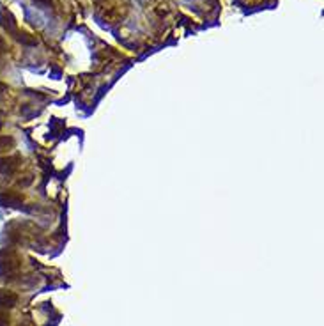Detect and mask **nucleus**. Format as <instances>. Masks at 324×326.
Segmentation results:
<instances>
[{"label": "nucleus", "instance_id": "6", "mask_svg": "<svg viewBox=\"0 0 324 326\" xmlns=\"http://www.w3.org/2000/svg\"><path fill=\"white\" fill-rule=\"evenodd\" d=\"M13 147H15V139H13V137H2V135H0V151L13 149Z\"/></svg>", "mask_w": 324, "mask_h": 326}, {"label": "nucleus", "instance_id": "9", "mask_svg": "<svg viewBox=\"0 0 324 326\" xmlns=\"http://www.w3.org/2000/svg\"><path fill=\"white\" fill-rule=\"evenodd\" d=\"M4 52H6V41L0 38V53H4Z\"/></svg>", "mask_w": 324, "mask_h": 326}, {"label": "nucleus", "instance_id": "1", "mask_svg": "<svg viewBox=\"0 0 324 326\" xmlns=\"http://www.w3.org/2000/svg\"><path fill=\"white\" fill-rule=\"evenodd\" d=\"M20 271V257L15 250L4 248L0 252V277L11 278Z\"/></svg>", "mask_w": 324, "mask_h": 326}, {"label": "nucleus", "instance_id": "8", "mask_svg": "<svg viewBox=\"0 0 324 326\" xmlns=\"http://www.w3.org/2000/svg\"><path fill=\"white\" fill-rule=\"evenodd\" d=\"M38 6H41V8H48L50 4H52V0H34Z\"/></svg>", "mask_w": 324, "mask_h": 326}, {"label": "nucleus", "instance_id": "11", "mask_svg": "<svg viewBox=\"0 0 324 326\" xmlns=\"http://www.w3.org/2000/svg\"><path fill=\"white\" fill-rule=\"evenodd\" d=\"M2 117H4V116H2V112H0V128H2V124H4V123H2Z\"/></svg>", "mask_w": 324, "mask_h": 326}, {"label": "nucleus", "instance_id": "5", "mask_svg": "<svg viewBox=\"0 0 324 326\" xmlns=\"http://www.w3.org/2000/svg\"><path fill=\"white\" fill-rule=\"evenodd\" d=\"M18 156H4L0 158V174H13L18 169Z\"/></svg>", "mask_w": 324, "mask_h": 326}, {"label": "nucleus", "instance_id": "3", "mask_svg": "<svg viewBox=\"0 0 324 326\" xmlns=\"http://www.w3.org/2000/svg\"><path fill=\"white\" fill-rule=\"evenodd\" d=\"M23 204V197L13 191H0V207H20Z\"/></svg>", "mask_w": 324, "mask_h": 326}, {"label": "nucleus", "instance_id": "2", "mask_svg": "<svg viewBox=\"0 0 324 326\" xmlns=\"http://www.w3.org/2000/svg\"><path fill=\"white\" fill-rule=\"evenodd\" d=\"M0 27H4L11 36H15L20 30L15 16H13V13L8 11V9H2V11H0Z\"/></svg>", "mask_w": 324, "mask_h": 326}, {"label": "nucleus", "instance_id": "10", "mask_svg": "<svg viewBox=\"0 0 324 326\" xmlns=\"http://www.w3.org/2000/svg\"><path fill=\"white\" fill-rule=\"evenodd\" d=\"M4 92H8V85L0 82V94H4Z\"/></svg>", "mask_w": 324, "mask_h": 326}, {"label": "nucleus", "instance_id": "7", "mask_svg": "<svg viewBox=\"0 0 324 326\" xmlns=\"http://www.w3.org/2000/svg\"><path fill=\"white\" fill-rule=\"evenodd\" d=\"M8 314H6L4 310H2V308H0V326H6L8 324Z\"/></svg>", "mask_w": 324, "mask_h": 326}, {"label": "nucleus", "instance_id": "4", "mask_svg": "<svg viewBox=\"0 0 324 326\" xmlns=\"http://www.w3.org/2000/svg\"><path fill=\"white\" fill-rule=\"evenodd\" d=\"M18 303V294L8 289H0V308L6 310V308H13Z\"/></svg>", "mask_w": 324, "mask_h": 326}]
</instances>
